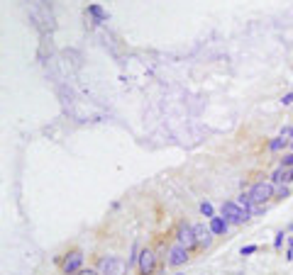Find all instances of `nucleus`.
<instances>
[{
  "mask_svg": "<svg viewBox=\"0 0 293 275\" xmlns=\"http://www.w3.org/2000/svg\"><path fill=\"white\" fill-rule=\"evenodd\" d=\"M259 251V246H254V243H249V246H242V256H252V253H257Z\"/></svg>",
  "mask_w": 293,
  "mask_h": 275,
  "instance_id": "nucleus-16",
  "label": "nucleus"
},
{
  "mask_svg": "<svg viewBox=\"0 0 293 275\" xmlns=\"http://www.w3.org/2000/svg\"><path fill=\"white\" fill-rule=\"evenodd\" d=\"M79 275H101V270H95V268H83Z\"/></svg>",
  "mask_w": 293,
  "mask_h": 275,
  "instance_id": "nucleus-20",
  "label": "nucleus"
},
{
  "mask_svg": "<svg viewBox=\"0 0 293 275\" xmlns=\"http://www.w3.org/2000/svg\"><path fill=\"white\" fill-rule=\"evenodd\" d=\"M274 183L269 180H259V183H254V185L247 190V195L252 198V202H257V205H264V202H269L274 198Z\"/></svg>",
  "mask_w": 293,
  "mask_h": 275,
  "instance_id": "nucleus-4",
  "label": "nucleus"
},
{
  "mask_svg": "<svg viewBox=\"0 0 293 275\" xmlns=\"http://www.w3.org/2000/svg\"><path fill=\"white\" fill-rule=\"evenodd\" d=\"M274 195H276V198H279V200H286V198H288V187H286V185H281V187H279V190H276V193H274Z\"/></svg>",
  "mask_w": 293,
  "mask_h": 275,
  "instance_id": "nucleus-18",
  "label": "nucleus"
},
{
  "mask_svg": "<svg viewBox=\"0 0 293 275\" xmlns=\"http://www.w3.org/2000/svg\"><path fill=\"white\" fill-rule=\"evenodd\" d=\"M286 144H288V139L281 134V136H276V139L269 142V151H281V149H286Z\"/></svg>",
  "mask_w": 293,
  "mask_h": 275,
  "instance_id": "nucleus-12",
  "label": "nucleus"
},
{
  "mask_svg": "<svg viewBox=\"0 0 293 275\" xmlns=\"http://www.w3.org/2000/svg\"><path fill=\"white\" fill-rule=\"evenodd\" d=\"M210 231H213L215 236H223L227 231V219L225 217H213L210 219Z\"/></svg>",
  "mask_w": 293,
  "mask_h": 275,
  "instance_id": "nucleus-10",
  "label": "nucleus"
},
{
  "mask_svg": "<svg viewBox=\"0 0 293 275\" xmlns=\"http://www.w3.org/2000/svg\"><path fill=\"white\" fill-rule=\"evenodd\" d=\"M188 258H191V251L186 249V246H181V243H174L169 249V258H166V263L174 265V268H179V265L188 263Z\"/></svg>",
  "mask_w": 293,
  "mask_h": 275,
  "instance_id": "nucleus-7",
  "label": "nucleus"
},
{
  "mask_svg": "<svg viewBox=\"0 0 293 275\" xmlns=\"http://www.w3.org/2000/svg\"><path fill=\"white\" fill-rule=\"evenodd\" d=\"M283 239H286V234H283V231H279V234H276V239H274V249H276V251L283 246Z\"/></svg>",
  "mask_w": 293,
  "mask_h": 275,
  "instance_id": "nucleus-17",
  "label": "nucleus"
},
{
  "mask_svg": "<svg viewBox=\"0 0 293 275\" xmlns=\"http://www.w3.org/2000/svg\"><path fill=\"white\" fill-rule=\"evenodd\" d=\"M127 265L130 263L125 258H120V256H105L98 263V270H101V275H125Z\"/></svg>",
  "mask_w": 293,
  "mask_h": 275,
  "instance_id": "nucleus-3",
  "label": "nucleus"
},
{
  "mask_svg": "<svg viewBox=\"0 0 293 275\" xmlns=\"http://www.w3.org/2000/svg\"><path fill=\"white\" fill-rule=\"evenodd\" d=\"M291 146H293V139H291Z\"/></svg>",
  "mask_w": 293,
  "mask_h": 275,
  "instance_id": "nucleus-22",
  "label": "nucleus"
},
{
  "mask_svg": "<svg viewBox=\"0 0 293 275\" xmlns=\"http://www.w3.org/2000/svg\"><path fill=\"white\" fill-rule=\"evenodd\" d=\"M139 275H154L157 270V253L152 251V249H144V251H139Z\"/></svg>",
  "mask_w": 293,
  "mask_h": 275,
  "instance_id": "nucleus-6",
  "label": "nucleus"
},
{
  "mask_svg": "<svg viewBox=\"0 0 293 275\" xmlns=\"http://www.w3.org/2000/svg\"><path fill=\"white\" fill-rule=\"evenodd\" d=\"M220 212H223V217L227 219V224H242V222L249 219V212L239 202H232V200H227V202H223V207H220Z\"/></svg>",
  "mask_w": 293,
  "mask_h": 275,
  "instance_id": "nucleus-2",
  "label": "nucleus"
},
{
  "mask_svg": "<svg viewBox=\"0 0 293 275\" xmlns=\"http://www.w3.org/2000/svg\"><path fill=\"white\" fill-rule=\"evenodd\" d=\"M291 139H293V127H291Z\"/></svg>",
  "mask_w": 293,
  "mask_h": 275,
  "instance_id": "nucleus-21",
  "label": "nucleus"
},
{
  "mask_svg": "<svg viewBox=\"0 0 293 275\" xmlns=\"http://www.w3.org/2000/svg\"><path fill=\"white\" fill-rule=\"evenodd\" d=\"M291 229H293V224H291Z\"/></svg>",
  "mask_w": 293,
  "mask_h": 275,
  "instance_id": "nucleus-23",
  "label": "nucleus"
},
{
  "mask_svg": "<svg viewBox=\"0 0 293 275\" xmlns=\"http://www.w3.org/2000/svg\"><path fill=\"white\" fill-rule=\"evenodd\" d=\"M286 168H279V171H274V176H271V180L274 183H279V185H286Z\"/></svg>",
  "mask_w": 293,
  "mask_h": 275,
  "instance_id": "nucleus-13",
  "label": "nucleus"
},
{
  "mask_svg": "<svg viewBox=\"0 0 293 275\" xmlns=\"http://www.w3.org/2000/svg\"><path fill=\"white\" fill-rule=\"evenodd\" d=\"M193 231H196V241H198V249H208L210 243H213V231L210 227H205V224H193Z\"/></svg>",
  "mask_w": 293,
  "mask_h": 275,
  "instance_id": "nucleus-9",
  "label": "nucleus"
},
{
  "mask_svg": "<svg viewBox=\"0 0 293 275\" xmlns=\"http://www.w3.org/2000/svg\"><path fill=\"white\" fill-rule=\"evenodd\" d=\"M27 15H30V20L32 24L39 30V32L44 34H52L57 30V20H54V12H52V5L42 0V3H34V0H27Z\"/></svg>",
  "mask_w": 293,
  "mask_h": 275,
  "instance_id": "nucleus-1",
  "label": "nucleus"
},
{
  "mask_svg": "<svg viewBox=\"0 0 293 275\" xmlns=\"http://www.w3.org/2000/svg\"><path fill=\"white\" fill-rule=\"evenodd\" d=\"M281 105H293V93H286V95H283Z\"/></svg>",
  "mask_w": 293,
  "mask_h": 275,
  "instance_id": "nucleus-19",
  "label": "nucleus"
},
{
  "mask_svg": "<svg viewBox=\"0 0 293 275\" xmlns=\"http://www.w3.org/2000/svg\"><path fill=\"white\" fill-rule=\"evenodd\" d=\"M201 212H203V217H208V219H213L215 217V209H213L210 202H203V205H201Z\"/></svg>",
  "mask_w": 293,
  "mask_h": 275,
  "instance_id": "nucleus-14",
  "label": "nucleus"
},
{
  "mask_svg": "<svg viewBox=\"0 0 293 275\" xmlns=\"http://www.w3.org/2000/svg\"><path fill=\"white\" fill-rule=\"evenodd\" d=\"M88 15L95 20V22H108V12L103 10L101 5H95V3H93V5H88Z\"/></svg>",
  "mask_w": 293,
  "mask_h": 275,
  "instance_id": "nucleus-11",
  "label": "nucleus"
},
{
  "mask_svg": "<svg viewBox=\"0 0 293 275\" xmlns=\"http://www.w3.org/2000/svg\"><path fill=\"white\" fill-rule=\"evenodd\" d=\"M83 270V251L79 249H74V251H68L64 256V261H61V273L64 275H79Z\"/></svg>",
  "mask_w": 293,
  "mask_h": 275,
  "instance_id": "nucleus-5",
  "label": "nucleus"
},
{
  "mask_svg": "<svg viewBox=\"0 0 293 275\" xmlns=\"http://www.w3.org/2000/svg\"><path fill=\"white\" fill-rule=\"evenodd\" d=\"M176 239H179L176 243L186 246L188 251H191V249H198V241H196V231H193V227H188V224H181V227H179V234H176Z\"/></svg>",
  "mask_w": 293,
  "mask_h": 275,
  "instance_id": "nucleus-8",
  "label": "nucleus"
},
{
  "mask_svg": "<svg viewBox=\"0 0 293 275\" xmlns=\"http://www.w3.org/2000/svg\"><path fill=\"white\" fill-rule=\"evenodd\" d=\"M281 168H286V171H291L293 168V154H286L281 158Z\"/></svg>",
  "mask_w": 293,
  "mask_h": 275,
  "instance_id": "nucleus-15",
  "label": "nucleus"
}]
</instances>
